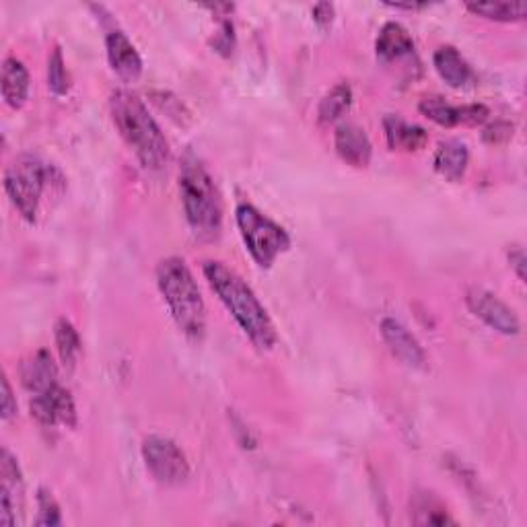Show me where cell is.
<instances>
[{"instance_id":"1","label":"cell","mask_w":527,"mask_h":527,"mask_svg":"<svg viewBox=\"0 0 527 527\" xmlns=\"http://www.w3.org/2000/svg\"><path fill=\"white\" fill-rule=\"evenodd\" d=\"M204 276L254 346L260 350L274 348L278 340L276 328L252 287L235 270L215 260L204 264Z\"/></svg>"},{"instance_id":"2","label":"cell","mask_w":527,"mask_h":527,"mask_svg":"<svg viewBox=\"0 0 527 527\" xmlns=\"http://www.w3.org/2000/svg\"><path fill=\"white\" fill-rule=\"evenodd\" d=\"M110 110L120 136L134 151L140 165L151 171L163 169L171 155L169 143L143 99L126 89H118L112 93Z\"/></svg>"},{"instance_id":"3","label":"cell","mask_w":527,"mask_h":527,"mask_svg":"<svg viewBox=\"0 0 527 527\" xmlns=\"http://www.w3.org/2000/svg\"><path fill=\"white\" fill-rule=\"evenodd\" d=\"M64 190V173L38 155H19L5 171V192L27 223L38 221L46 198H60Z\"/></svg>"},{"instance_id":"4","label":"cell","mask_w":527,"mask_h":527,"mask_svg":"<svg viewBox=\"0 0 527 527\" xmlns=\"http://www.w3.org/2000/svg\"><path fill=\"white\" fill-rule=\"evenodd\" d=\"M180 194L190 229L202 241H213L223 229L221 192L200 159L188 153L180 167Z\"/></svg>"},{"instance_id":"5","label":"cell","mask_w":527,"mask_h":527,"mask_svg":"<svg viewBox=\"0 0 527 527\" xmlns=\"http://www.w3.org/2000/svg\"><path fill=\"white\" fill-rule=\"evenodd\" d=\"M157 285L178 328L200 342L206 334V305L194 274L182 258H165L157 266Z\"/></svg>"},{"instance_id":"6","label":"cell","mask_w":527,"mask_h":527,"mask_svg":"<svg viewBox=\"0 0 527 527\" xmlns=\"http://www.w3.org/2000/svg\"><path fill=\"white\" fill-rule=\"evenodd\" d=\"M235 221L245 248L260 268H270L280 254L291 248L289 233L262 215L252 204H239L235 210Z\"/></svg>"},{"instance_id":"7","label":"cell","mask_w":527,"mask_h":527,"mask_svg":"<svg viewBox=\"0 0 527 527\" xmlns=\"http://www.w3.org/2000/svg\"><path fill=\"white\" fill-rule=\"evenodd\" d=\"M143 460L151 476L163 486H180L190 478V464L178 443L151 435L143 441Z\"/></svg>"},{"instance_id":"8","label":"cell","mask_w":527,"mask_h":527,"mask_svg":"<svg viewBox=\"0 0 527 527\" xmlns=\"http://www.w3.org/2000/svg\"><path fill=\"white\" fill-rule=\"evenodd\" d=\"M31 416L46 429H75L77 427V406L73 396L62 385H54V388L35 394L29 402Z\"/></svg>"},{"instance_id":"9","label":"cell","mask_w":527,"mask_h":527,"mask_svg":"<svg viewBox=\"0 0 527 527\" xmlns=\"http://www.w3.org/2000/svg\"><path fill=\"white\" fill-rule=\"evenodd\" d=\"M466 303L476 318H480L488 328H493L495 332L505 334V336H517L521 332V324H519L515 311L490 291L474 287L468 291Z\"/></svg>"},{"instance_id":"10","label":"cell","mask_w":527,"mask_h":527,"mask_svg":"<svg viewBox=\"0 0 527 527\" xmlns=\"http://www.w3.org/2000/svg\"><path fill=\"white\" fill-rule=\"evenodd\" d=\"M418 110L429 120L439 126L453 128V126H478L484 124L490 116L488 108L482 103H468V105H451L439 95H429L418 103Z\"/></svg>"},{"instance_id":"11","label":"cell","mask_w":527,"mask_h":527,"mask_svg":"<svg viewBox=\"0 0 527 527\" xmlns=\"http://www.w3.org/2000/svg\"><path fill=\"white\" fill-rule=\"evenodd\" d=\"M23 476L15 455L9 449L0 451V523L17 525V511L23 507Z\"/></svg>"},{"instance_id":"12","label":"cell","mask_w":527,"mask_h":527,"mask_svg":"<svg viewBox=\"0 0 527 527\" xmlns=\"http://www.w3.org/2000/svg\"><path fill=\"white\" fill-rule=\"evenodd\" d=\"M381 336L385 340V344L390 346L392 355L396 359H400L406 367L412 369H425L427 367V355L420 342L414 338V334L400 324L394 318H385L381 322Z\"/></svg>"},{"instance_id":"13","label":"cell","mask_w":527,"mask_h":527,"mask_svg":"<svg viewBox=\"0 0 527 527\" xmlns=\"http://www.w3.org/2000/svg\"><path fill=\"white\" fill-rule=\"evenodd\" d=\"M105 50H108V60L114 73L132 83L143 75V58H140L134 44L128 40V35L120 29H112L105 35Z\"/></svg>"},{"instance_id":"14","label":"cell","mask_w":527,"mask_h":527,"mask_svg":"<svg viewBox=\"0 0 527 527\" xmlns=\"http://www.w3.org/2000/svg\"><path fill=\"white\" fill-rule=\"evenodd\" d=\"M334 147L340 159L346 161L348 165L361 169L371 163V155H373L371 140L367 132L353 122H344L336 128Z\"/></svg>"},{"instance_id":"15","label":"cell","mask_w":527,"mask_h":527,"mask_svg":"<svg viewBox=\"0 0 527 527\" xmlns=\"http://www.w3.org/2000/svg\"><path fill=\"white\" fill-rule=\"evenodd\" d=\"M21 381L25 385V390L31 392L33 396L58 385V367L46 348L38 350V353H33L29 359L23 361Z\"/></svg>"},{"instance_id":"16","label":"cell","mask_w":527,"mask_h":527,"mask_svg":"<svg viewBox=\"0 0 527 527\" xmlns=\"http://www.w3.org/2000/svg\"><path fill=\"white\" fill-rule=\"evenodd\" d=\"M375 54L381 62L390 64L414 56V40L402 23L388 21L375 40Z\"/></svg>"},{"instance_id":"17","label":"cell","mask_w":527,"mask_h":527,"mask_svg":"<svg viewBox=\"0 0 527 527\" xmlns=\"http://www.w3.org/2000/svg\"><path fill=\"white\" fill-rule=\"evenodd\" d=\"M433 64L439 77L453 89H466L476 81L472 66L453 46H441L433 56Z\"/></svg>"},{"instance_id":"18","label":"cell","mask_w":527,"mask_h":527,"mask_svg":"<svg viewBox=\"0 0 527 527\" xmlns=\"http://www.w3.org/2000/svg\"><path fill=\"white\" fill-rule=\"evenodd\" d=\"M383 132L385 138H388V145L394 151H420L425 149V145L429 143V134L423 126L418 124H410L400 116H385L383 118Z\"/></svg>"},{"instance_id":"19","label":"cell","mask_w":527,"mask_h":527,"mask_svg":"<svg viewBox=\"0 0 527 527\" xmlns=\"http://www.w3.org/2000/svg\"><path fill=\"white\" fill-rule=\"evenodd\" d=\"M468 163H470L468 145L458 138H451L441 143L433 157V165L437 173H441L449 182H460L468 171Z\"/></svg>"},{"instance_id":"20","label":"cell","mask_w":527,"mask_h":527,"mask_svg":"<svg viewBox=\"0 0 527 527\" xmlns=\"http://www.w3.org/2000/svg\"><path fill=\"white\" fill-rule=\"evenodd\" d=\"M3 99L13 110H21L29 97V70L17 58H5L3 62Z\"/></svg>"},{"instance_id":"21","label":"cell","mask_w":527,"mask_h":527,"mask_svg":"<svg viewBox=\"0 0 527 527\" xmlns=\"http://www.w3.org/2000/svg\"><path fill=\"white\" fill-rule=\"evenodd\" d=\"M350 103H353V89H350L348 83H338L334 85L324 99L320 101V108H318V118L322 124H332L336 120H340L348 108Z\"/></svg>"},{"instance_id":"22","label":"cell","mask_w":527,"mask_h":527,"mask_svg":"<svg viewBox=\"0 0 527 527\" xmlns=\"http://www.w3.org/2000/svg\"><path fill=\"white\" fill-rule=\"evenodd\" d=\"M56 346H58V355L66 367H75V363L81 357V336L75 330V326L70 324L66 318H60L56 322Z\"/></svg>"},{"instance_id":"23","label":"cell","mask_w":527,"mask_h":527,"mask_svg":"<svg viewBox=\"0 0 527 527\" xmlns=\"http://www.w3.org/2000/svg\"><path fill=\"white\" fill-rule=\"evenodd\" d=\"M466 7L474 15L493 21H523L527 17L525 3H470Z\"/></svg>"},{"instance_id":"24","label":"cell","mask_w":527,"mask_h":527,"mask_svg":"<svg viewBox=\"0 0 527 527\" xmlns=\"http://www.w3.org/2000/svg\"><path fill=\"white\" fill-rule=\"evenodd\" d=\"M48 87L54 95H66L70 89V77L62 50L56 46L48 58Z\"/></svg>"},{"instance_id":"25","label":"cell","mask_w":527,"mask_h":527,"mask_svg":"<svg viewBox=\"0 0 527 527\" xmlns=\"http://www.w3.org/2000/svg\"><path fill=\"white\" fill-rule=\"evenodd\" d=\"M414 511L416 513H423V517L414 519L416 523H431V525H445V523H453V519L447 515V509L433 497L423 495L416 503H414Z\"/></svg>"},{"instance_id":"26","label":"cell","mask_w":527,"mask_h":527,"mask_svg":"<svg viewBox=\"0 0 527 527\" xmlns=\"http://www.w3.org/2000/svg\"><path fill=\"white\" fill-rule=\"evenodd\" d=\"M60 523H62L60 505L56 503V499L52 497L48 488H40L38 490V517H35V525L52 527V525H60Z\"/></svg>"},{"instance_id":"27","label":"cell","mask_w":527,"mask_h":527,"mask_svg":"<svg viewBox=\"0 0 527 527\" xmlns=\"http://www.w3.org/2000/svg\"><path fill=\"white\" fill-rule=\"evenodd\" d=\"M213 46H215V50L221 52L223 56H229V54L233 52V48H235V29H233L231 19L225 17V19L221 21V27H219V31H217V35H215Z\"/></svg>"},{"instance_id":"28","label":"cell","mask_w":527,"mask_h":527,"mask_svg":"<svg viewBox=\"0 0 527 527\" xmlns=\"http://www.w3.org/2000/svg\"><path fill=\"white\" fill-rule=\"evenodd\" d=\"M513 136V126L507 122H497L484 130V140L490 145H503Z\"/></svg>"},{"instance_id":"29","label":"cell","mask_w":527,"mask_h":527,"mask_svg":"<svg viewBox=\"0 0 527 527\" xmlns=\"http://www.w3.org/2000/svg\"><path fill=\"white\" fill-rule=\"evenodd\" d=\"M0 410H3L0 414H3L5 423H9V420H13L17 416V402H15L11 383L7 377H3V396H0Z\"/></svg>"},{"instance_id":"30","label":"cell","mask_w":527,"mask_h":527,"mask_svg":"<svg viewBox=\"0 0 527 527\" xmlns=\"http://www.w3.org/2000/svg\"><path fill=\"white\" fill-rule=\"evenodd\" d=\"M313 21L320 27H330L334 21V5L330 3H320L313 7Z\"/></svg>"},{"instance_id":"31","label":"cell","mask_w":527,"mask_h":527,"mask_svg":"<svg viewBox=\"0 0 527 527\" xmlns=\"http://www.w3.org/2000/svg\"><path fill=\"white\" fill-rule=\"evenodd\" d=\"M509 262L515 268L517 276L523 280L525 278V254L521 248H517V245L515 248H511V252H509Z\"/></svg>"},{"instance_id":"32","label":"cell","mask_w":527,"mask_h":527,"mask_svg":"<svg viewBox=\"0 0 527 527\" xmlns=\"http://www.w3.org/2000/svg\"><path fill=\"white\" fill-rule=\"evenodd\" d=\"M388 7L404 9V11H420V9H427L429 5H416V3H396V5H392V3H388Z\"/></svg>"}]
</instances>
